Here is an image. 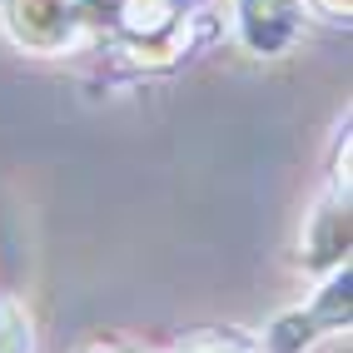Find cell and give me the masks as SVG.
I'll return each mask as SVG.
<instances>
[{
  "mask_svg": "<svg viewBox=\"0 0 353 353\" xmlns=\"http://www.w3.org/2000/svg\"><path fill=\"white\" fill-rule=\"evenodd\" d=\"M234 26H239L249 50L279 55L299 35V6L294 0H239L234 6Z\"/></svg>",
  "mask_w": 353,
  "mask_h": 353,
  "instance_id": "cell-1",
  "label": "cell"
},
{
  "mask_svg": "<svg viewBox=\"0 0 353 353\" xmlns=\"http://www.w3.org/2000/svg\"><path fill=\"white\" fill-rule=\"evenodd\" d=\"M0 353H30V323L6 299H0Z\"/></svg>",
  "mask_w": 353,
  "mask_h": 353,
  "instance_id": "cell-2",
  "label": "cell"
},
{
  "mask_svg": "<svg viewBox=\"0 0 353 353\" xmlns=\"http://www.w3.org/2000/svg\"><path fill=\"white\" fill-rule=\"evenodd\" d=\"M323 6H328V10H334V15H339V10L348 15V0H323Z\"/></svg>",
  "mask_w": 353,
  "mask_h": 353,
  "instance_id": "cell-3",
  "label": "cell"
}]
</instances>
